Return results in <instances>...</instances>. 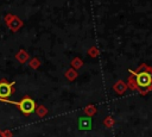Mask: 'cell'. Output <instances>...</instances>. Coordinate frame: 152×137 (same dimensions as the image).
Segmentation results:
<instances>
[{
  "mask_svg": "<svg viewBox=\"0 0 152 137\" xmlns=\"http://www.w3.org/2000/svg\"><path fill=\"white\" fill-rule=\"evenodd\" d=\"M135 83L141 91L150 88L152 85V73L145 70L135 74Z\"/></svg>",
  "mask_w": 152,
  "mask_h": 137,
  "instance_id": "6da1fadb",
  "label": "cell"
},
{
  "mask_svg": "<svg viewBox=\"0 0 152 137\" xmlns=\"http://www.w3.org/2000/svg\"><path fill=\"white\" fill-rule=\"evenodd\" d=\"M12 93V89H11V86L8 83H0V98H7L10 96V94Z\"/></svg>",
  "mask_w": 152,
  "mask_h": 137,
  "instance_id": "3957f363",
  "label": "cell"
},
{
  "mask_svg": "<svg viewBox=\"0 0 152 137\" xmlns=\"http://www.w3.org/2000/svg\"><path fill=\"white\" fill-rule=\"evenodd\" d=\"M19 106H20V110H21L24 113H26V114L33 112V110H34V107H36L34 101H33L32 99H30V98H25V99H23V100L20 101Z\"/></svg>",
  "mask_w": 152,
  "mask_h": 137,
  "instance_id": "7a4b0ae2",
  "label": "cell"
}]
</instances>
